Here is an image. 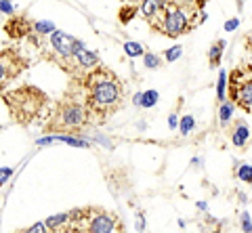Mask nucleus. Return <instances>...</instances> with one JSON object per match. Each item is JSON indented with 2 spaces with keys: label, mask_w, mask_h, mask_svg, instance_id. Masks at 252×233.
Instances as JSON below:
<instances>
[{
  "label": "nucleus",
  "mask_w": 252,
  "mask_h": 233,
  "mask_svg": "<svg viewBox=\"0 0 252 233\" xmlns=\"http://www.w3.org/2000/svg\"><path fill=\"white\" fill-rule=\"evenodd\" d=\"M74 82L93 118L107 120L109 116H114L122 107L124 101L122 80L112 69L97 65L91 72L74 78Z\"/></svg>",
  "instance_id": "nucleus-1"
},
{
  "label": "nucleus",
  "mask_w": 252,
  "mask_h": 233,
  "mask_svg": "<svg viewBox=\"0 0 252 233\" xmlns=\"http://www.w3.org/2000/svg\"><path fill=\"white\" fill-rule=\"evenodd\" d=\"M91 120H93V116L89 112V107L84 105L76 82H72V87L65 92V97H63L59 103L55 105V110L51 112L49 122L44 124V133L82 137L80 133L89 126Z\"/></svg>",
  "instance_id": "nucleus-2"
},
{
  "label": "nucleus",
  "mask_w": 252,
  "mask_h": 233,
  "mask_svg": "<svg viewBox=\"0 0 252 233\" xmlns=\"http://www.w3.org/2000/svg\"><path fill=\"white\" fill-rule=\"evenodd\" d=\"M4 105L15 122L21 126H30L44 114L46 105H49V97L40 88L26 84V87L4 92Z\"/></svg>",
  "instance_id": "nucleus-3"
},
{
  "label": "nucleus",
  "mask_w": 252,
  "mask_h": 233,
  "mask_svg": "<svg viewBox=\"0 0 252 233\" xmlns=\"http://www.w3.org/2000/svg\"><path fill=\"white\" fill-rule=\"evenodd\" d=\"M189 13H191V9H183L177 2H172V0H166L160 15H158L156 21L149 28L168 38H179L191 29L189 28Z\"/></svg>",
  "instance_id": "nucleus-4"
},
{
  "label": "nucleus",
  "mask_w": 252,
  "mask_h": 233,
  "mask_svg": "<svg viewBox=\"0 0 252 233\" xmlns=\"http://www.w3.org/2000/svg\"><path fill=\"white\" fill-rule=\"evenodd\" d=\"M229 101L233 107H240L242 112L250 116L252 112V74L250 67H238L229 74Z\"/></svg>",
  "instance_id": "nucleus-5"
},
{
  "label": "nucleus",
  "mask_w": 252,
  "mask_h": 233,
  "mask_svg": "<svg viewBox=\"0 0 252 233\" xmlns=\"http://www.w3.org/2000/svg\"><path fill=\"white\" fill-rule=\"evenodd\" d=\"M78 233H124V225L114 212L103 208H89Z\"/></svg>",
  "instance_id": "nucleus-6"
},
{
  "label": "nucleus",
  "mask_w": 252,
  "mask_h": 233,
  "mask_svg": "<svg viewBox=\"0 0 252 233\" xmlns=\"http://www.w3.org/2000/svg\"><path fill=\"white\" fill-rule=\"evenodd\" d=\"M26 67H28V59L17 49L0 51V92L9 87V82H13Z\"/></svg>",
  "instance_id": "nucleus-7"
},
{
  "label": "nucleus",
  "mask_w": 252,
  "mask_h": 233,
  "mask_svg": "<svg viewBox=\"0 0 252 233\" xmlns=\"http://www.w3.org/2000/svg\"><path fill=\"white\" fill-rule=\"evenodd\" d=\"M86 210H89V208H76V210L49 216V219L44 221V225L53 233H78V229H80V225L86 216Z\"/></svg>",
  "instance_id": "nucleus-8"
},
{
  "label": "nucleus",
  "mask_w": 252,
  "mask_h": 233,
  "mask_svg": "<svg viewBox=\"0 0 252 233\" xmlns=\"http://www.w3.org/2000/svg\"><path fill=\"white\" fill-rule=\"evenodd\" d=\"M4 32L11 38H15V40L26 38L32 34V21L28 17H21V15H11L9 21L4 23Z\"/></svg>",
  "instance_id": "nucleus-9"
},
{
  "label": "nucleus",
  "mask_w": 252,
  "mask_h": 233,
  "mask_svg": "<svg viewBox=\"0 0 252 233\" xmlns=\"http://www.w3.org/2000/svg\"><path fill=\"white\" fill-rule=\"evenodd\" d=\"M53 143H65L72 147H91L89 139H82L76 135H49V137H42L36 141V145H53Z\"/></svg>",
  "instance_id": "nucleus-10"
},
{
  "label": "nucleus",
  "mask_w": 252,
  "mask_h": 233,
  "mask_svg": "<svg viewBox=\"0 0 252 233\" xmlns=\"http://www.w3.org/2000/svg\"><path fill=\"white\" fill-rule=\"evenodd\" d=\"M74 61H76V67H78V72H82L86 74V72H91V69H94L97 65H101V61H99V55L94 51H89L84 46V49H80L76 53V57H74Z\"/></svg>",
  "instance_id": "nucleus-11"
},
{
  "label": "nucleus",
  "mask_w": 252,
  "mask_h": 233,
  "mask_svg": "<svg viewBox=\"0 0 252 233\" xmlns=\"http://www.w3.org/2000/svg\"><path fill=\"white\" fill-rule=\"evenodd\" d=\"M164 2H166V0H141L139 2V13L143 15V19L149 23V26H152L156 21V17L160 15Z\"/></svg>",
  "instance_id": "nucleus-12"
},
{
  "label": "nucleus",
  "mask_w": 252,
  "mask_h": 233,
  "mask_svg": "<svg viewBox=\"0 0 252 233\" xmlns=\"http://www.w3.org/2000/svg\"><path fill=\"white\" fill-rule=\"evenodd\" d=\"M250 141V128H248V124H244V122H238L235 124V128H233V133H231V143L235 147H246Z\"/></svg>",
  "instance_id": "nucleus-13"
},
{
  "label": "nucleus",
  "mask_w": 252,
  "mask_h": 233,
  "mask_svg": "<svg viewBox=\"0 0 252 233\" xmlns=\"http://www.w3.org/2000/svg\"><path fill=\"white\" fill-rule=\"evenodd\" d=\"M225 46H227V42L223 40V38L217 40L215 44L210 46V51H208V63H210V67H219L220 65V59H223Z\"/></svg>",
  "instance_id": "nucleus-14"
},
{
  "label": "nucleus",
  "mask_w": 252,
  "mask_h": 233,
  "mask_svg": "<svg viewBox=\"0 0 252 233\" xmlns=\"http://www.w3.org/2000/svg\"><path fill=\"white\" fill-rule=\"evenodd\" d=\"M231 116H233V103L231 101H223L220 103V110H219V124L220 126H227L231 122Z\"/></svg>",
  "instance_id": "nucleus-15"
},
{
  "label": "nucleus",
  "mask_w": 252,
  "mask_h": 233,
  "mask_svg": "<svg viewBox=\"0 0 252 233\" xmlns=\"http://www.w3.org/2000/svg\"><path fill=\"white\" fill-rule=\"evenodd\" d=\"M53 29H57L53 21H34V23H32V34H34V36H46V34H51Z\"/></svg>",
  "instance_id": "nucleus-16"
},
{
  "label": "nucleus",
  "mask_w": 252,
  "mask_h": 233,
  "mask_svg": "<svg viewBox=\"0 0 252 233\" xmlns=\"http://www.w3.org/2000/svg\"><path fill=\"white\" fill-rule=\"evenodd\" d=\"M160 99V92L158 90H145L141 92V107H154Z\"/></svg>",
  "instance_id": "nucleus-17"
},
{
  "label": "nucleus",
  "mask_w": 252,
  "mask_h": 233,
  "mask_svg": "<svg viewBox=\"0 0 252 233\" xmlns=\"http://www.w3.org/2000/svg\"><path fill=\"white\" fill-rule=\"evenodd\" d=\"M195 128V120L193 116H183V118L179 120V130H181V137H187L191 130Z\"/></svg>",
  "instance_id": "nucleus-18"
},
{
  "label": "nucleus",
  "mask_w": 252,
  "mask_h": 233,
  "mask_svg": "<svg viewBox=\"0 0 252 233\" xmlns=\"http://www.w3.org/2000/svg\"><path fill=\"white\" fill-rule=\"evenodd\" d=\"M143 65L147 69H158V67H162V59L160 55H156V53H143Z\"/></svg>",
  "instance_id": "nucleus-19"
},
{
  "label": "nucleus",
  "mask_w": 252,
  "mask_h": 233,
  "mask_svg": "<svg viewBox=\"0 0 252 233\" xmlns=\"http://www.w3.org/2000/svg\"><path fill=\"white\" fill-rule=\"evenodd\" d=\"M124 53H126L128 57L135 59V57L143 55V53H145V46L139 44V42H124Z\"/></svg>",
  "instance_id": "nucleus-20"
},
{
  "label": "nucleus",
  "mask_w": 252,
  "mask_h": 233,
  "mask_svg": "<svg viewBox=\"0 0 252 233\" xmlns=\"http://www.w3.org/2000/svg\"><path fill=\"white\" fill-rule=\"evenodd\" d=\"M225 90H227V72H220L217 80V99L220 103L225 101Z\"/></svg>",
  "instance_id": "nucleus-21"
},
{
  "label": "nucleus",
  "mask_w": 252,
  "mask_h": 233,
  "mask_svg": "<svg viewBox=\"0 0 252 233\" xmlns=\"http://www.w3.org/2000/svg\"><path fill=\"white\" fill-rule=\"evenodd\" d=\"M183 57V46H170V49L164 53V61H168V63H175L177 59H181Z\"/></svg>",
  "instance_id": "nucleus-22"
},
{
  "label": "nucleus",
  "mask_w": 252,
  "mask_h": 233,
  "mask_svg": "<svg viewBox=\"0 0 252 233\" xmlns=\"http://www.w3.org/2000/svg\"><path fill=\"white\" fill-rule=\"evenodd\" d=\"M137 13H139V6H135V4H126L124 9L120 11V21H122V23H128Z\"/></svg>",
  "instance_id": "nucleus-23"
},
{
  "label": "nucleus",
  "mask_w": 252,
  "mask_h": 233,
  "mask_svg": "<svg viewBox=\"0 0 252 233\" xmlns=\"http://www.w3.org/2000/svg\"><path fill=\"white\" fill-rule=\"evenodd\" d=\"M238 176H240V181H244L246 185H250V183H252V168H250V164H242V166L238 168Z\"/></svg>",
  "instance_id": "nucleus-24"
},
{
  "label": "nucleus",
  "mask_w": 252,
  "mask_h": 233,
  "mask_svg": "<svg viewBox=\"0 0 252 233\" xmlns=\"http://www.w3.org/2000/svg\"><path fill=\"white\" fill-rule=\"evenodd\" d=\"M17 233H53L49 227H46L44 223H34L32 227H28V229H23V231H17Z\"/></svg>",
  "instance_id": "nucleus-25"
},
{
  "label": "nucleus",
  "mask_w": 252,
  "mask_h": 233,
  "mask_svg": "<svg viewBox=\"0 0 252 233\" xmlns=\"http://www.w3.org/2000/svg\"><path fill=\"white\" fill-rule=\"evenodd\" d=\"M0 13H4L6 17H11V15H15V6L11 0H0Z\"/></svg>",
  "instance_id": "nucleus-26"
},
{
  "label": "nucleus",
  "mask_w": 252,
  "mask_h": 233,
  "mask_svg": "<svg viewBox=\"0 0 252 233\" xmlns=\"http://www.w3.org/2000/svg\"><path fill=\"white\" fill-rule=\"evenodd\" d=\"M11 176H13V168H9V166H2V168H0V187H2V185L9 181Z\"/></svg>",
  "instance_id": "nucleus-27"
},
{
  "label": "nucleus",
  "mask_w": 252,
  "mask_h": 233,
  "mask_svg": "<svg viewBox=\"0 0 252 233\" xmlns=\"http://www.w3.org/2000/svg\"><path fill=\"white\" fill-rule=\"evenodd\" d=\"M242 229L244 233H252V223H250V212L242 214Z\"/></svg>",
  "instance_id": "nucleus-28"
},
{
  "label": "nucleus",
  "mask_w": 252,
  "mask_h": 233,
  "mask_svg": "<svg viewBox=\"0 0 252 233\" xmlns=\"http://www.w3.org/2000/svg\"><path fill=\"white\" fill-rule=\"evenodd\" d=\"M240 28V19L238 17H233L229 21H225V32H235V29Z\"/></svg>",
  "instance_id": "nucleus-29"
},
{
  "label": "nucleus",
  "mask_w": 252,
  "mask_h": 233,
  "mask_svg": "<svg viewBox=\"0 0 252 233\" xmlns=\"http://www.w3.org/2000/svg\"><path fill=\"white\" fill-rule=\"evenodd\" d=\"M172 2H177L183 9H195V0H172Z\"/></svg>",
  "instance_id": "nucleus-30"
},
{
  "label": "nucleus",
  "mask_w": 252,
  "mask_h": 233,
  "mask_svg": "<svg viewBox=\"0 0 252 233\" xmlns=\"http://www.w3.org/2000/svg\"><path fill=\"white\" fill-rule=\"evenodd\" d=\"M137 231H139V233H143V231H145V216L141 214V212L137 214Z\"/></svg>",
  "instance_id": "nucleus-31"
},
{
  "label": "nucleus",
  "mask_w": 252,
  "mask_h": 233,
  "mask_svg": "<svg viewBox=\"0 0 252 233\" xmlns=\"http://www.w3.org/2000/svg\"><path fill=\"white\" fill-rule=\"evenodd\" d=\"M177 126H179L177 114H170V116H168V128H170V130H177Z\"/></svg>",
  "instance_id": "nucleus-32"
},
{
  "label": "nucleus",
  "mask_w": 252,
  "mask_h": 233,
  "mask_svg": "<svg viewBox=\"0 0 252 233\" xmlns=\"http://www.w3.org/2000/svg\"><path fill=\"white\" fill-rule=\"evenodd\" d=\"M206 2H208V0H195V9H198V11H204Z\"/></svg>",
  "instance_id": "nucleus-33"
},
{
  "label": "nucleus",
  "mask_w": 252,
  "mask_h": 233,
  "mask_svg": "<svg viewBox=\"0 0 252 233\" xmlns=\"http://www.w3.org/2000/svg\"><path fill=\"white\" fill-rule=\"evenodd\" d=\"M132 103H135L137 107H141V92H137V95L132 97Z\"/></svg>",
  "instance_id": "nucleus-34"
},
{
  "label": "nucleus",
  "mask_w": 252,
  "mask_h": 233,
  "mask_svg": "<svg viewBox=\"0 0 252 233\" xmlns=\"http://www.w3.org/2000/svg\"><path fill=\"white\" fill-rule=\"evenodd\" d=\"M124 2H126V4H135V6H139L141 0H124Z\"/></svg>",
  "instance_id": "nucleus-35"
},
{
  "label": "nucleus",
  "mask_w": 252,
  "mask_h": 233,
  "mask_svg": "<svg viewBox=\"0 0 252 233\" xmlns=\"http://www.w3.org/2000/svg\"><path fill=\"white\" fill-rule=\"evenodd\" d=\"M198 208L200 210H206V202H198Z\"/></svg>",
  "instance_id": "nucleus-36"
},
{
  "label": "nucleus",
  "mask_w": 252,
  "mask_h": 233,
  "mask_svg": "<svg viewBox=\"0 0 252 233\" xmlns=\"http://www.w3.org/2000/svg\"><path fill=\"white\" fill-rule=\"evenodd\" d=\"M210 233H219V231H210Z\"/></svg>",
  "instance_id": "nucleus-37"
}]
</instances>
